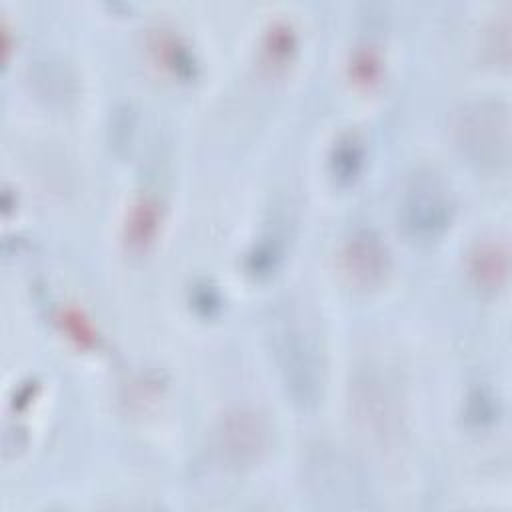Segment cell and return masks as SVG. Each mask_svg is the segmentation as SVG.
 I'll return each instance as SVG.
<instances>
[{
  "label": "cell",
  "mask_w": 512,
  "mask_h": 512,
  "mask_svg": "<svg viewBox=\"0 0 512 512\" xmlns=\"http://www.w3.org/2000/svg\"><path fill=\"white\" fill-rule=\"evenodd\" d=\"M468 276L478 290L496 292L508 280V246L504 240H478L468 252Z\"/></svg>",
  "instance_id": "obj_7"
},
{
  "label": "cell",
  "mask_w": 512,
  "mask_h": 512,
  "mask_svg": "<svg viewBox=\"0 0 512 512\" xmlns=\"http://www.w3.org/2000/svg\"><path fill=\"white\" fill-rule=\"evenodd\" d=\"M340 270L354 288L372 290L390 272V252L376 232L356 230L342 244Z\"/></svg>",
  "instance_id": "obj_6"
},
{
  "label": "cell",
  "mask_w": 512,
  "mask_h": 512,
  "mask_svg": "<svg viewBox=\"0 0 512 512\" xmlns=\"http://www.w3.org/2000/svg\"><path fill=\"white\" fill-rule=\"evenodd\" d=\"M306 478L314 498L332 500V506L358 508L366 504V482L340 450L318 446L306 460Z\"/></svg>",
  "instance_id": "obj_5"
},
{
  "label": "cell",
  "mask_w": 512,
  "mask_h": 512,
  "mask_svg": "<svg viewBox=\"0 0 512 512\" xmlns=\"http://www.w3.org/2000/svg\"><path fill=\"white\" fill-rule=\"evenodd\" d=\"M272 444V424L256 408L228 410L212 434V448L222 466L246 470L262 462Z\"/></svg>",
  "instance_id": "obj_4"
},
{
  "label": "cell",
  "mask_w": 512,
  "mask_h": 512,
  "mask_svg": "<svg viewBox=\"0 0 512 512\" xmlns=\"http://www.w3.org/2000/svg\"><path fill=\"white\" fill-rule=\"evenodd\" d=\"M452 140L462 158L488 172H500L510 162V108L494 96L460 104L452 116Z\"/></svg>",
  "instance_id": "obj_2"
},
{
  "label": "cell",
  "mask_w": 512,
  "mask_h": 512,
  "mask_svg": "<svg viewBox=\"0 0 512 512\" xmlns=\"http://www.w3.org/2000/svg\"><path fill=\"white\" fill-rule=\"evenodd\" d=\"M332 172L338 180H352L362 164V150L356 140L344 138L332 150Z\"/></svg>",
  "instance_id": "obj_8"
},
{
  "label": "cell",
  "mask_w": 512,
  "mask_h": 512,
  "mask_svg": "<svg viewBox=\"0 0 512 512\" xmlns=\"http://www.w3.org/2000/svg\"><path fill=\"white\" fill-rule=\"evenodd\" d=\"M454 216V198L440 174L430 168L414 170L402 184L396 220L404 236L414 242L440 238Z\"/></svg>",
  "instance_id": "obj_3"
},
{
  "label": "cell",
  "mask_w": 512,
  "mask_h": 512,
  "mask_svg": "<svg viewBox=\"0 0 512 512\" xmlns=\"http://www.w3.org/2000/svg\"><path fill=\"white\" fill-rule=\"evenodd\" d=\"M272 358L286 394L302 408L322 398L324 364L320 346L308 322L294 306H278L268 322Z\"/></svg>",
  "instance_id": "obj_1"
}]
</instances>
